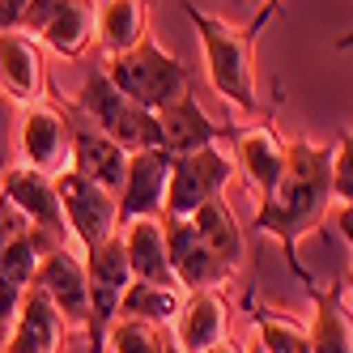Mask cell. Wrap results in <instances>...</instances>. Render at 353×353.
<instances>
[{"label":"cell","mask_w":353,"mask_h":353,"mask_svg":"<svg viewBox=\"0 0 353 353\" xmlns=\"http://www.w3.org/2000/svg\"><path fill=\"white\" fill-rule=\"evenodd\" d=\"M327 162H332V145L319 141H290L285 145V170L272 183V192L260 196L256 225L264 234H272L285 251V264L307 276L311 272L298 264V239L323 225V217L332 213V183H327Z\"/></svg>","instance_id":"cell-1"},{"label":"cell","mask_w":353,"mask_h":353,"mask_svg":"<svg viewBox=\"0 0 353 353\" xmlns=\"http://www.w3.org/2000/svg\"><path fill=\"white\" fill-rule=\"evenodd\" d=\"M276 9L260 5L256 21L247 30L239 26H225V21L200 13L196 5H188V17L196 26V39H200V56H205V77L213 85V94L221 98L225 107H234L243 115H256L260 107V90H256V34L264 30V21L272 17Z\"/></svg>","instance_id":"cell-2"},{"label":"cell","mask_w":353,"mask_h":353,"mask_svg":"<svg viewBox=\"0 0 353 353\" xmlns=\"http://www.w3.org/2000/svg\"><path fill=\"white\" fill-rule=\"evenodd\" d=\"M103 72L123 98H132L137 107L154 111V115L162 107H170V103H179L183 94H192L188 68L174 60L166 47H158L154 39H141L137 47H128V52L107 56Z\"/></svg>","instance_id":"cell-3"},{"label":"cell","mask_w":353,"mask_h":353,"mask_svg":"<svg viewBox=\"0 0 353 353\" xmlns=\"http://www.w3.org/2000/svg\"><path fill=\"white\" fill-rule=\"evenodd\" d=\"M77 111L90 119L94 132H103L107 141H115L119 149H128V154H137V149H162V132H158V115L137 107L132 98H123L111 81L107 72L98 68L85 77L81 94H77Z\"/></svg>","instance_id":"cell-4"},{"label":"cell","mask_w":353,"mask_h":353,"mask_svg":"<svg viewBox=\"0 0 353 353\" xmlns=\"http://www.w3.org/2000/svg\"><path fill=\"white\" fill-rule=\"evenodd\" d=\"M234 174V158L221 145H205L192 154H170L166 200L158 217H192L209 196H221Z\"/></svg>","instance_id":"cell-5"},{"label":"cell","mask_w":353,"mask_h":353,"mask_svg":"<svg viewBox=\"0 0 353 353\" xmlns=\"http://www.w3.org/2000/svg\"><path fill=\"white\" fill-rule=\"evenodd\" d=\"M56 183V196H60V213H64V225L72 243L81 251L98 247L119 234V213H115V196L107 188L90 183L85 174H77L72 166H64L60 174H52Z\"/></svg>","instance_id":"cell-6"},{"label":"cell","mask_w":353,"mask_h":353,"mask_svg":"<svg viewBox=\"0 0 353 353\" xmlns=\"http://www.w3.org/2000/svg\"><path fill=\"white\" fill-rule=\"evenodd\" d=\"M81 264H85V294H90V345L94 353H103V332L111 327L115 311H119V298L132 281V268L123 260V247H119V234L98 243L90 251H81Z\"/></svg>","instance_id":"cell-7"},{"label":"cell","mask_w":353,"mask_h":353,"mask_svg":"<svg viewBox=\"0 0 353 353\" xmlns=\"http://www.w3.org/2000/svg\"><path fill=\"white\" fill-rule=\"evenodd\" d=\"M17 30L34 34L56 56H85L94 43V0H30Z\"/></svg>","instance_id":"cell-8"},{"label":"cell","mask_w":353,"mask_h":353,"mask_svg":"<svg viewBox=\"0 0 353 353\" xmlns=\"http://www.w3.org/2000/svg\"><path fill=\"white\" fill-rule=\"evenodd\" d=\"M158 221H162V234H166V260H170V272H174V285H179L183 294L221 290L234 276L230 264L217 260L213 251L196 239L188 217H158Z\"/></svg>","instance_id":"cell-9"},{"label":"cell","mask_w":353,"mask_h":353,"mask_svg":"<svg viewBox=\"0 0 353 353\" xmlns=\"http://www.w3.org/2000/svg\"><path fill=\"white\" fill-rule=\"evenodd\" d=\"M47 302L60 311L64 327H90V294H85V264H81V251H72V247H56V251H47V256L39 260L34 268V281Z\"/></svg>","instance_id":"cell-10"},{"label":"cell","mask_w":353,"mask_h":353,"mask_svg":"<svg viewBox=\"0 0 353 353\" xmlns=\"http://www.w3.org/2000/svg\"><path fill=\"white\" fill-rule=\"evenodd\" d=\"M0 196H5L30 225H39V230H47L52 239H60V243L72 247V234H68V225H64L60 196H56L52 174H43V170H34V166H26V162H21V166H9V170H5V183H0Z\"/></svg>","instance_id":"cell-11"},{"label":"cell","mask_w":353,"mask_h":353,"mask_svg":"<svg viewBox=\"0 0 353 353\" xmlns=\"http://www.w3.org/2000/svg\"><path fill=\"white\" fill-rule=\"evenodd\" d=\"M68 119L52 107V103H30L21 107V123H17V149H21V162L43 170V174H60L68 166Z\"/></svg>","instance_id":"cell-12"},{"label":"cell","mask_w":353,"mask_h":353,"mask_svg":"<svg viewBox=\"0 0 353 353\" xmlns=\"http://www.w3.org/2000/svg\"><path fill=\"white\" fill-rule=\"evenodd\" d=\"M166 174H170V154L166 149H137L128 154V170L115 192V213L119 225L137 217H158L166 200Z\"/></svg>","instance_id":"cell-13"},{"label":"cell","mask_w":353,"mask_h":353,"mask_svg":"<svg viewBox=\"0 0 353 353\" xmlns=\"http://www.w3.org/2000/svg\"><path fill=\"white\" fill-rule=\"evenodd\" d=\"M64 341H68V327H64L60 311L47 302V294L39 285H30L9 319L5 353H64Z\"/></svg>","instance_id":"cell-14"},{"label":"cell","mask_w":353,"mask_h":353,"mask_svg":"<svg viewBox=\"0 0 353 353\" xmlns=\"http://www.w3.org/2000/svg\"><path fill=\"white\" fill-rule=\"evenodd\" d=\"M174 345L183 353H205L213 345L225 341L230 332V307H225L221 290H196V294H183V307L174 315Z\"/></svg>","instance_id":"cell-15"},{"label":"cell","mask_w":353,"mask_h":353,"mask_svg":"<svg viewBox=\"0 0 353 353\" xmlns=\"http://www.w3.org/2000/svg\"><path fill=\"white\" fill-rule=\"evenodd\" d=\"M0 90L17 107L43 98V47L26 30H0Z\"/></svg>","instance_id":"cell-16"},{"label":"cell","mask_w":353,"mask_h":353,"mask_svg":"<svg viewBox=\"0 0 353 353\" xmlns=\"http://www.w3.org/2000/svg\"><path fill=\"white\" fill-rule=\"evenodd\" d=\"M119 247L132 268V281H154V285H174V272L166 260V234L158 217H137L119 225Z\"/></svg>","instance_id":"cell-17"},{"label":"cell","mask_w":353,"mask_h":353,"mask_svg":"<svg viewBox=\"0 0 353 353\" xmlns=\"http://www.w3.org/2000/svg\"><path fill=\"white\" fill-rule=\"evenodd\" d=\"M68 166L85 174L90 183L98 188H107L111 196L119 192L123 183V170H128V149H119L115 141H107L103 132H94V128H72L68 137Z\"/></svg>","instance_id":"cell-18"},{"label":"cell","mask_w":353,"mask_h":353,"mask_svg":"<svg viewBox=\"0 0 353 353\" xmlns=\"http://www.w3.org/2000/svg\"><path fill=\"white\" fill-rule=\"evenodd\" d=\"M285 145L290 141H281L272 128H243V132H234V166H243V174H247V183L256 188L260 196L264 192H272V183L281 179V170H285Z\"/></svg>","instance_id":"cell-19"},{"label":"cell","mask_w":353,"mask_h":353,"mask_svg":"<svg viewBox=\"0 0 353 353\" xmlns=\"http://www.w3.org/2000/svg\"><path fill=\"white\" fill-rule=\"evenodd\" d=\"M94 39L107 56H119L141 39H149V0H98Z\"/></svg>","instance_id":"cell-20"},{"label":"cell","mask_w":353,"mask_h":353,"mask_svg":"<svg viewBox=\"0 0 353 353\" xmlns=\"http://www.w3.org/2000/svg\"><path fill=\"white\" fill-rule=\"evenodd\" d=\"M158 132H162V149L166 154H192V149L217 145L221 128L200 111L196 94H183L179 103H170L158 111Z\"/></svg>","instance_id":"cell-21"},{"label":"cell","mask_w":353,"mask_h":353,"mask_svg":"<svg viewBox=\"0 0 353 353\" xmlns=\"http://www.w3.org/2000/svg\"><path fill=\"white\" fill-rule=\"evenodd\" d=\"M188 221H192L196 239L205 243L217 260H225L234 272L243 268V230H239V217L230 213V205H225V196H209Z\"/></svg>","instance_id":"cell-22"},{"label":"cell","mask_w":353,"mask_h":353,"mask_svg":"<svg viewBox=\"0 0 353 353\" xmlns=\"http://www.w3.org/2000/svg\"><path fill=\"white\" fill-rule=\"evenodd\" d=\"M315 315L307 327V353H353V327H349V311H345V294L341 290H315Z\"/></svg>","instance_id":"cell-23"},{"label":"cell","mask_w":353,"mask_h":353,"mask_svg":"<svg viewBox=\"0 0 353 353\" xmlns=\"http://www.w3.org/2000/svg\"><path fill=\"white\" fill-rule=\"evenodd\" d=\"M179 307H183V290L179 285L128 281V290H123V298H119L115 319H145V323H154V327H166V323H174Z\"/></svg>","instance_id":"cell-24"},{"label":"cell","mask_w":353,"mask_h":353,"mask_svg":"<svg viewBox=\"0 0 353 353\" xmlns=\"http://www.w3.org/2000/svg\"><path fill=\"white\" fill-rule=\"evenodd\" d=\"M256 345L264 353H307V327L290 315L256 311Z\"/></svg>","instance_id":"cell-25"},{"label":"cell","mask_w":353,"mask_h":353,"mask_svg":"<svg viewBox=\"0 0 353 353\" xmlns=\"http://www.w3.org/2000/svg\"><path fill=\"white\" fill-rule=\"evenodd\" d=\"M103 353H162V332L145 319H111L103 332Z\"/></svg>","instance_id":"cell-26"},{"label":"cell","mask_w":353,"mask_h":353,"mask_svg":"<svg viewBox=\"0 0 353 353\" xmlns=\"http://www.w3.org/2000/svg\"><path fill=\"white\" fill-rule=\"evenodd\" d=\"M327 183H332V205H353V141H332V162H327Z\"/></svg>","instance_id":"cell-27"},{"label":"cell","mask_w":353,"mask_h":353,"mask_svg":"<svg viewBox=\"0 0 353 353\" xmlns=\"http://www.w3.org/2000/svg\"><path fill=\"white\" fill-rule=\"evenodd\" d=\"M30 0H0V30H17Z\"/></svg>","instance_id":"cell-28"},{"label":"cell","mask_w":353,"mask_h":353,"mask_svg":"<svg viewBox=\"0 0 353 353\" xmlns=\"http://www.w3.org/2000/svg\"><path fill=\"white\" fill-rule=\"evenodd\" d=\"M5 341H9V319L0 315V353H5Z\"/></svg>","instance_id":"cell-29"},{"label":"cell","mask_w":353,"mask_h":353,"mask_svg":"<svg viewBox=\"0 0 353 353\" xmlns=\"http://www.w3.org/2000/svg\"><path fill=\"white\" fill-rule=\"evenodd\" d=\"M205 353H239V349H234V345H225V341H221V345H213V349H205Z\"/></svg>","instance_id":"cell-30"},{"label":"cell","mask_w":353,"mask_h":353,"mask_svg":"<svg viewBox=\"0 0 353 353\" xmlns=\"http://www.w3.org/2000/svg\"><path fill=\"white\" fill-rule=\"evenodd\" d=\"M260 5H268V9H281V0H260Z\"/></svg>","instance_id":"cell-31"}]
</instances>
